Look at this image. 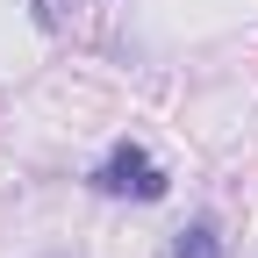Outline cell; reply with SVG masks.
I'll return each mask as SVG.
<instances>
[{"instance_id": "cell-3", "label": "cell", "mask_w": 258, "mask_h": 258, "mask_svg": "<svg viewBox=\"0 0 258 258\" xmlns=\"http://www.w3.org/2000/svg\"><path fill=\"white\" fill-rule=\"evenodd\" d=\"M72 8H79V0H29L36 29H64V22H72Z\"/></svg>"}, {"instance_id": "cell-2", "label": "cell", "mask_w": 258, "mask_h": 258, "mask_svg": "<svg viewBox=\"0 0 258 258\" xmlns=\"http://www.w3.org/2000/svg\"><path fill=\"white\" fill-rule=\"evenodd\" d=\"M165 258H222V222L215 215H186L172 230V251Z\"/></svg>"}, {"instance_id": "cell-1", "label": "cell", "mask_w": 258, "mask_h": 258, "mask_svg": "<svg viewBox=\"0 0 258 258\" xmlns=\"http://www.w3.org/2000/svg\"><path fill=\"white\" fill-rule=\"evenodd\" d=\"M86 186H93V194H108V201H165V194H172L165 165H158V158H151L137 137L108 144V158L86 172Z\"/></svg>"}]
</instances>
